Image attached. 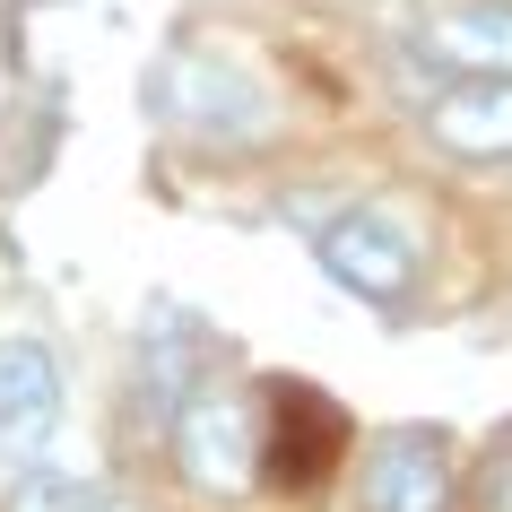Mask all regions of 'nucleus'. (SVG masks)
Wrapping results in <instances>:
<instances>
[{"instance_id": "obj_5", "label": "nucleus", "mask_w": 512, "mask_h": 512, "mask_svg": "<svg viewBox=\"0 0 512 512\" xmlns=\"http://www.w3.org/2000/svg\"><path fill=\"white\" fill-rule=\"evenodd\" d=\"M200 382H209V330L191 322L174 296H157L139 313V348H131V417L148 434L174 426Z\"/></svg>"}, {"instance_id": "obj_12", "label": "nucleus", "mask_w": 512, "mask_h": 512, "mask_svg": "<svg viewBox=\"0 0 512 512\" xmlns=\"http://www.w3.org/2000/svg\"><path fill=\"white\" fill-rule=\"evenodd\" d=\"M96 512H131V504H122V495H113V486H96Z\"/></svg>"}, {"instance_id": "obj_3", "label": "nucleus", "mask_w": 512, "mask_h": 512, "mask_svg": "<svg viewBox=\"0 0 512 512\" xmlns=\"http://www.w3.org/2000/svg\"><path fill=\"white\" fill-rule=\"evenodd\" d=\"M313 261H322V278L339 296L374 304V313H400L417 296V243L400 235V217H382V209H339L313 235Z\"/></svg>"}, {"instance_id": "obj_4", "label": "nucleus", "mask_w": 512, "mask_h": 512, "mask_svg": "<svg viewBox=\"0 0 512 512\" xmlns=\"http://www.w3.org/2000/svg\"><path fill=\"white\" fill-rule=\"evenodd\" d=\"M348 452V417L339 400H322L313 382H261V486H304L330 478V460Z\"/></svg>"}, {"instance_id": "obj_2", "label": "nucleus", "mask_w": 512, "mask_h": 512, "mask_svg": "<svg viewBox=\"0 0 512 512\" xmlns=\"http://www.w3.org/2000/svg\"><path fill=\"white\" fill-rule=\"evenodd\" d=\"M139 96H148V113H157L165 131H191V139H252L270 122L261 87L243 79L235 61H209V53H191V44L157 53V70H148Z\"/></svg>"}, {"instance_id": "obj_10", "label": "nucleus", "mask_w": 512, "mask_h": 512, "mask_svg": "<svg viewBox=\"0 0 512 512\" xmlns=\"http://www.w3.org/2000/svg\"><path fill=\"white\" fill-rule=\"evenodd\" d=\"M9 512H96V486L61 478V469H27V478L9 486Z\"/></svg>"}, {"instance_id": "obj_7", "label": "nucleus", "mask_w": 512, "mask_h": 512, "mask_svg": "<svg viewBox=\"0 0 512 512\" xmlns=\"http://www.w3.org/2000/svg\"><path fill=\"white\" fill-rule=\"evenodd\" d=\"M417 131L452 165H512V79H434L417 96Z\"/></svg>"}, {"instance_id": "obj_9", "label": "nucleus", "mask_w": 512, "mask_h": 512, "mask_svg": "<svg viewBox=\"0 0 512 512\" xmlns=\"http://www.w3.org/2000/svg\"><path fill=\"white\" fill-rule=\"evenodd\" d=\"M417 44L443 61V79H512V0H434Z\"/></svg>"}, {"instance_id": "obj_11", "label": "nucleus", "mask_w": 512, "mask_h": 512, "mask_svg": "<svg viewBox=\"0 0 512 512\" xmlns=\"http://www.w3.org/2000/svg\"><path fill=\"white\" fill-rule=\"evenodd\" d=\"M469 512H512V417H504V434L478 452V469H469V495H460Z\"/></svg>"}, {"instance_id": "obj_8", "label": "nucleus", "mask_w": 512, "mask_h": 512, "mask_svg": "<svg viewBox=\"0 0 512 512\" xmlns=\"http://www.w3.org/2000/svg\"><path fill=\"white\" fill-rule=\"evenodd\" d=\"M61 426V365L44 339H0V460H35Z\"/></svg>"}, {"instance_id": "obj_1", "label": "nucleus", "mask_w": 512, "mask_h": 512, "mask_svg": "<svg viewBox=\"0 0 512 512\" xmlns=\"http://www.w3.org/2000/svg\"><path fill=\"white\" fill-rule=\"evenodd\" d=\"M165 443H174L183 486H200V495H252L261 486V400H243L226 382H200L183 417L165 426Z\"/></svg>"}, {"instance_id": "obj_6", "label": "nucleus", "mask_w": 512, "mask_h": 512, "mask_svg": "<svg viewBox=\"0 0 512 512\" xmlns=\"http://www.w3.org/2000/svg\"><path fill=\"white\" fill-rule=\"evenodd\" d=\"M469 478H452V434L443 426H391L365 443V512H460Z\"/></svg>"}]
</instances>
